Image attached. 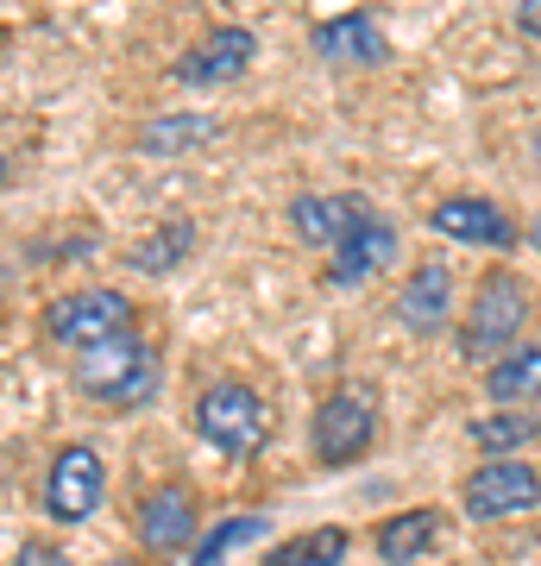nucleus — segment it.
I'll list each match as a JSON object with an SVG mask.
<instances>
[{
    "label": "nucleus",
    "instance_id": "nucleus-17",
    "mask_svg": "<svg viewBox=\"0 0 541 566\" xmlns=\"http://www.w3.org/2000/svg\"><path fill=\"white\" fill-rule=\"evenodd\" d=\"M221 139V120H208V114H164V120L145 126V151L152 158H170V151H189V145H208Z\"/></svg>",
    "mask_w": 541,
    "mask_h": 566
},
{
    "label": "nucleus",
    "instance_id": "nucleus-2",
    "mask_svg": "<svg viewBox=\"0 0 541 566\" xmlns=\"http://www.w3.org/2000/svg\"><path fill=\"white\" fill-rule=\"evenodd\" d=\"M196 434L215 447V453H227V460H252L264 447V434H271V416H264L252 385L221 378V385H208L196 397Z\"/></svg>",
    "mask_w": 541,
    "mask_h": 566
},
{
    "label": "nucleus",
    "instance_id": "nucleus-4",
    "mask_svg": "<svg viewBox=\"0 0 541 566\" xmlns=\"http://www.w3.org/2000/svg\"><path fill=\"white\" fill-rule=\"evenodd\" d=\"M44 334L70 353H95V346L133 334V303L121 290H76V296H58L44 308Z\"/></svg>",
    "mask_w": 541,
    "mask_h": 566
},
{
    "label": "nucleus",
    "instance_id": "nucleus-15",
    "mask_svg": "<svg viewBox=\"0 0 541 566\" xmlns=\"http://www.w3.org/2000/svg\"><path fill=\"white\" fill-rule=\"evenodd\" d=\"M485 390H491V403H503V409L541 403V340L503 353L498 365H485Z\"/></svg>",
    "mask_w": 541,
    "mask_h": 566
},
{
    "label": "nucleus",
    "instance_id": "nucleus-14",
    "mask_svg": "<svg viewBox=\"0 0 541 566\" xmlns=\"http://www.w3.org/2000/svg\"><path fill=\"white\" fill-rule=\"evenodd\" d=\"M391 259H397V227L372 214V221H365L360 233H353V240L334 252V264H327V283H334V290H353V283H365L378 264H391Z\"/></svg>",
    "mask_w": 541,
    "mask_h": 566
},
{
    "label": "nucleus",
    "instance_id": "nucleus-11",
    "mask_svg": "<svg viewBox=\"0 0 541 566\" xmlns=\"http://www.w3.org/2000/svg\"><path fill=\"white\" fill-rule=\"evenodd\" d=\"M454 315V271L447 264H416L397 290V322L409 334H441Z\"/></svg>",
    "mask_w": 541,
    "mask_h": 566
},
{
    "label": "nucleus",
    "instance_id": "nucleus-22",
    "mask_svg": "<svg viewBox=\"0 0 541 566\" xmlns=\"http://www.w3.org/2000/svg\"><path fill=\"white\" fill-rule=\"evenodd\" d=\"M13 566H76L63 547H51V542H25L20 554H13Z\"/></svg>",
    "mask_w": 541,
    "mask_h": 566
},
{
    "label": "nucleus",
    "instance_id": "nucleus-13",
    "mask_svg": "<svg viewBox=\"0 0 541 566\" xmlns=\"http://www.w3.org/2000/svg\"><path fill=\"white\" fill-rule=\"evenodd\" d=\"M189 535H196V497L183 485H158L139 504V542L152 554H177V547H189Z\"/></svg>",
    "mask_w": 541,
    "mask_h": 566
},
{
    "label": "nucleus",
    "instance_id": "nucleus-5",
    "mask_svg": "<svg viewBox=\"0 0 541 566\" xmlns=\"http://www.w3.org/2000/svg\"><path fill=\"white\" fill-rule=\"evenodd\" d=\"M460 504L472 523H503V516H522V510L541 504V472L522 460H491L479 465L460 485Z\"/></svg>",
    "mask_w": 541,
    "mask_h": 566
},
{
    "label": "nucleus",
    "instance_id": "nucleus-16",
    "mask_svg": "<svg viewBox=\"0 0 541 566\" xmlns=\"http://www.w3.org/2000/svg\"><path fill=\"white\" fill-rule=\"evenodd\" d=\"M441 542V510H403L378 528V554L391 566H416L428 560V547Z\"/></svg>",
    "mask_w": 541,
    "mask_h": 566
},
{
    "label": "nucleus",
    "instance_id": "nucleus-9",
    "mask_svg": "<svg viewBox=\"0 0 541 566\" xmlns=\"http://www.w3.org/2000/svg\"><path fill=\"white\" fill-rule=\"evenodd\" d=\"M428 227L441 233V240H460V245H517V227L503 214L498 202H485V196H447V202L428 208Z\"/></svg>",
    "mask_w": 541,
    "mask_h": 566
},
{
    "label": "nucleus",
    "instance_id": "nucleus-12",
    "mask_svg": "<svg viewBox=\"0 0 541 566\" xmlns=\"http://www.w3.org/2000/svg\"><path fill=\"white\" fill-rule=\"evenodd\" d=\"M315 51L334 57V63H384L391 57V39H384V25L372 20V13L346 7V13H334V20L315 25Z\"/></svg>",
    "mask_w": 541,
    "mask_h": 566
},
{
    "label": "nucleus",
    "instance_id": "nucleus-8",
    "mask_svg": "<svg viewBox=\"0 0 541 566\" xmlns=\"http://www.w3.org/2000/svg\"><path fill=\"white\" fill-rule=\"evenodd\" d=\"M259 57V39L246 32V25H215L201 44H189L177 57V82L189 88H221V82H240Z\"/></svg>",
    "mask_w": 541,
    "mask_h": 566
},
{
    "label": "nucleus",
    "instance_id": "nucleus-21",
    "mask_svg": "<svg viewBox=\"0 0 541 566\" xmlns=\"http://www.w3.org/2000/svg\"><path fill=\"white\" fill-rule=\"evenodd\" d=\"M264 535V516H233V523H221V528H208V542L196 547V566H221L233 547H246V542H259Z\"/></svg>",
    "mask_w": 541,
    "mask_h": 566
},
{
    "label": "nucleus",
    "instance_id": "nucleus-6",
    "mask_svg": "<svg viewBox=\"0 0 541 566\" xmlns=\"http://www.w3.org/2000/svg\"><path fill=\"white\" fill-rule=\"evenodd\" d=\"M372 434H378V416H372V403H365L360 390H334L315 409V460L321 465H353L372 447Z\"/></svg>",
    "mask_w": 541,
    "mask_h": 566
},
{
    "label": "nucleus",
    "instance_id": "nucleus-10",
    "mask_svg": "<svg viewBox=\"0 0 541 566\" xmlns=\"http://www.w3.org/2000/svg\"><path fill=\"white\" fill-rule=\"evenodd\" d=\"M365 221H372L365 196H296V202H290V227H296L309 245H327V252H341Z\"/></svg>",
    "mask_w": 541,
    "mask_h": 566
},
{
    "label": "nucleus",
    "instance_id": "nucleus-19",
    "mask_svg": "<svg viewBox=\"0 0 541 566\" xmlns=\"http://www.w3.org/2000/svg\"><path fill=\"white\" fill-rule=\"evenodd\" d=\"M341 560H346V528H309V535L278 542V554L264 566H341Z\"/></svg>",
    "mask_w": 541,
    "mask_h": 566
},
{
    "label": "nucleus",
    "instance_id": "nucleus-18",
    "mask_svg": "<svg viewBox=\"0 0 541 566\" xmlns=\"http://www.w3.org/2000/svg\"><path fill=\"white\" fill-rule=\"evenodd\" d=\"M541 434V416L535 409H503V416H485V422H472V441H479V453H491V460H503L510 447H529Z\"/></svg>",
    "mask_w": 541,
    "mask_h": 566
},
{
    "label": "nucleus",
    "instance_id": "nucleus-7",
    "mask_svg": "<svg viewBox=\"0 0 541 566\" xmlns=\"http://www.w3.org/2000/svg\"><path fill=\"white\" fill-rule=\"evenodd\" d=\"M101 485H107V472H101L95 447H63L51 460V472H44V510L58 523H82V516H95Z\"/></svg>",
    "mask_w": 541,
    "mask_h": 566
},
{
    "label": "nucleus",
    "instance_id": "nucleus-23",
    "mask_svg": "<svg viewBox=\"0 0 541 566\" xmlns=\"http://www.w3.org/2000/svg\"><path fill=\"white\" fill-rule=\"evenodd\" d=\"M517 25L529 32V39H541V0H522V7H517Z\"/></svg>",
    "mask_w": 541,
    "mask_h": 566
},
{
    "label": "nucleus",
    "instance_id": "nucleus-1",
    "mask_svg": "<svg viewBox=\"0 0 541 566\" xmlns=\"http://www.w3.org/2000/svg\"><path fill=\"white\" fill-rule=\"evenodd\" d=\"M76 390L107 409L145 403L158 390V346H145L139 334H121L95 353H76Z\"/></svg>",
    "mask_w": 541,
    "mask_h": 566
},
{
    "label": "nucleus",
    "instance_id": "nucleus-24",
    "mask_svg": "<svg viewBox=\"0 0 541 566\" xmlns=\"http://www.w3.org/2000/svg\"><path fill=\"white\" fill-rule=\"evenodd\" d=\"M529 245H535V259H541V214L529 221Z\"/></svg>",
    "mask_w": 541,
    "mask_h": 566
},
{
    "label": "nucleus",
    "instance_id": "nucleus-3",
    "mask_svg": "<svg viewBox=\"0 0 541 566\" xmlns=\"http://www.w3.org/2000/svg\"><path fill=\"white\" fill-rule=\"evenodd\" d=\"M522 322H529V283H522L517 271H491V277L479 283L472 308H466L460 353H466L472 365H479V359L498 365V353L522 334Z\"/></svg>",
    "mask_w": 541,
    "mask_h": 566
},
{
    "label": "nucleus",
    "instance_id": "nucleus-25",
    "mask_svg": "<svg viewBox=\"0 0 541 566\" xmlns=\"http://www.w3.org/2000/svg\"><path fill=\"white\" fill-rule=\"evenodd\" d=\"M114 566H121V560H114Z\"/></svg>",
    "mask_w": 541,
    "mask_h": 566
},
{
    "label": "nucleus",
    "instance_id": "nucleus-20",
    "mask_svg": "<svg viewBox=\"0 0 541 566\" xmlns=\"http://www.w3.org/2000/svg\"><path fill=\"white\" fill-rule=\"evenodd\" d=\"M189 245H196V227L189 221H164L152 240L133 245V271H145V277H158V271H170V264L189 259Z\"/></svg>",
    "mask_w": 541,
    "mask_h": 566
}]
</instances>
